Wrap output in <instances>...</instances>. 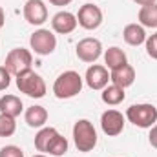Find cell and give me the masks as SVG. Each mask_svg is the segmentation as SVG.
<instances>
[{
  "instance_id": "obj_1",
  "label": "cell",
  "mask_w": 157,
  "mask_h": 157,
  "mask_svg": "<svg viewBox=\"0 0 157 157\" xmlns=\"http://www.w3.org/2000/svg\"><path fill=\"white\" fill-rule=\"evenodd\" d=\"M82 82L84 78L78 75L77 71L68 70L64 73H60L53 82V93L57 99H71L80 93L82 90Z\"/></svg>"
},
{
  "instance_id": "obj_2",
  "label": "cell",
  "mask_w": 157,
  "mask_h": 157,
  "mask_svg": "<svg viewBox=\"0 0 157 157\" xmlns=\"http://www.w3.org/2000/svg\"><path fill=\"white\" fill-rule=\"evenodd\" d=\"M73 143L78 152L86 154L91 152L97 146V130L91 121L88 119H78L73 126Z\"/></svg>"
},
{
  "instance_id": "obj_3",
  "label": "cell",
  "mask_w": 157,
  "mask_h": 157,
  "mask_svg": "<svg viewBox=\"0 0 157 157\" xmlns=\"http://www.w3.org/2000/svg\"><path fill=\"white\" fill-rule=\"evenodd\" d=\"M17 88L26 93L28 97H33V99H42L46 95V82L44 78L40 77L39 73H35L33 70H28V71H22L20 75H17Z\"/></svg>"
},
{
  "instance_id": "obj_4",
  "label": "cell",
  "mask_w": 157,
  "mask_h": 157,
  "mask_svg": "<svg viewBox=\"0 0 157 157\" xmlns=\"http://www.w3.org/2000/svg\"><path fill=\"white\" fill-rule=\"evenodd\" d=\"M126 119L137 128H152L157 122V108L154 104H132L126 110Z\"/></svg>"
},
{
  "instance_id": "obj_5",
  "label": "cell",
  "mask_w": 157,
  "mask_h": 157,
  "mask_svg": "<svg viewBox=\"0 0 157 157\" xmlns=\"http://www.w3.org/2000/svg\"><path fill=\"white\" fill-rule=\"evenodd\" d=\"M31 64H33V55L29 49L26 48H15L7 53L6 57V68L11 75H20L22 71H28L31 70Z\"/></svg>"
},
{
  "instance_id": "obj_6",
  "label": "cell",
  "mask_w": 157,
  "mask_h": 157,
  "mask_svg": "<svg viewBox=\"0 0 157 157\" xmlns=\"http://www.w3.org/2000/svg\"><path fill=\"white\" fill-rule=\"evenodd\" d=\"M29 46L31 49L40 55V57H46V55H51L57 48V37L53 35V31L49 29H37L31 37H29Z\"/></svg>"
},
{
  "instance_id": "obj_7",
  "label": "cell",
  "mask_w": 157,
  "mask_h": 157,
  "mask_svg": "<svg viewBox=\"0 0 157 157\" xmlns=\"http://www.w3.org/2000/svg\"><path fill=\"white\" fill-rule=\"evenodd\" d=\"M77 22L80 28L93 31L102 24V11L99 6H95L93 2H86L84 6H80L77 15Z\"/></svg>"
},
{
  "instance_id": "obj_8",
  "label": "cell",
  "mask_w": 157,
  "mask_h": 157,
  "mask_svg": "<svg viewBox=\"0 0 157 157\" xmlns=\"http://www.w3.org/2000/svg\"><path fill=\"white\" fill-rule=\"evenodd\" d=\"M75 53H77L78 60H82L86 64H93L102 55V44L99 39L86 37V39L78 40V44L75 46Z\"/></svg>"
},
{
  "instance_id": "obj_9",
  "label": "cell",
  "mask_w": 157,
  "mask_h": 157,
  "mask_svg": "<svg viewBox=\"0 0 157 157\" xmlns=\"http://www.w3.org/2000/svg\"><path fill=\"white\" fill-rule=\"evenodd\" d=\"M101 128L108 137H117L124 130V115L117 110H106L101 115Z\"/></svg>"
},
{
  "instance_id": "obj_10",
  "label": "cell",
  "mask_w": 157,
  "mask_h": 157,
  "mask_svg": "<svg viewBox=\"0 0 157 157\" xmlns=\"http://www.w3.org/2000/svg\"><path fill=\"white\" fill-rule=\"evenodd\" d=\"M24 18L31 26H42L48 20V6L42 0H28L24 4Z\"/></svg>"
},
{
  "instance_id": "obj_11",
  "label": "cell",
  "mask_w": 157,
  "mask_h": 157,
  "mask_svg": "<svg viewBox=\"0 0 157 157\" xmlns=\"http://www.w3.org/2000/svg\"><path fill=\"white\" fill-rule=\"evenodd\" d=\"M78 26L77 15L70 13V11H59L57 15H53L51 18V28L55 33L59 35H70L75 31V28Z\"/></svg>"
},
{
  "instance_id": "obj_12",
  "label": "cell",
  "mask_w": 157,
  "mask_h": 157,
  "mask_svg": "<svg viewBox=\"0 0 157 157\" xmlns=\"http://www.w3.org/2000/svg\"><path fill=\"white\" fill-rule=\"evenodd\" d=\"M86 84L91 88V90H104L110 82V73H108V68L106 66H101V64H93L86 70V75H84Z\"/></svg>"
},
{
  "instance_id": "obj_13",
  "label": "cell",
  "mask_w": 157,
  "mask_h": 157,
  "mask_svg": "<svg viewBox=\"0 0 157 157\" xmlns=\"http://www.w3.org/2000/svg\"><path fill=\"white\" fill-rule=\"evenodd\" d=\"M110 80H112V84H117L121 88H128L135 80V70L130 64H124V66H121L117 70L110 71Z\"/></svg>"
},
{
  "instance_id": "obj_14",
  "label": "cell",
  "mask_w": 157,
  "mask_h": 157,
  "mask_svg": "<svg viewBox=\"0 0 157 157\" xmlns=\"http://www.w3.org/2000/svg\"><path fill=\"white\" fill-rule=\"evenodd\" d=\"M122 39L130 46H141L146 42L148 37H146V31L141 24H128L122 31Z\"/></svg>"
},
{
  "instance_id": "obj_15",
  "label": "cell",
  "mask_w": 157,
  "mask_h": 157,
  "mask_svg": "<svg viewBox=\"0 0 157 157\" xmlns=\"http://www.w3.org/2000/svg\"><path fill=\"white\" fill-rule=\"evenodd\" d=\"M24 119L28 122L29 128H44V124L48 122V110L44 106H29L24 113Z\"/></svg>"
},
{
  "instance_id": "obj_16",
  "label": "cell",
  "mask_w": 157,
  "mask_h": 157,
  "mask_svg": "<svg viewBox=\"0 0 157 157\" xmlns=\"http://www.w3.org/2000/svg\"><path fill=\"white\" fill-rule=\"evenodd\" d=\"M22 110H24V104L17 95H4L0 99V113H6V115L17 119L22 113Z\"/></svg>"
},
{
  "instance_id": "obj_17",
  "label": "cell",
  "mask_w": 157,
  "mask_h": 157,
  "mask_svg": "<svg viewBox=\"0 0 157 157\" xmlns=\"http://www.w3.org/2000/svg\"><path fill=\"white\" fill-rule=\"evenodd\" d=\"M104 64H106V68L112 71V70H117L121 66H124V64H128V59H126V53L117 48V46H112V48H108L106 49V53H104Z\"/></svg>"
},
{
  "instance_id": "obj_18",
  "label": "cell",
  "mask_w": 157,
  "mask_h": 157,
  "mask_svg": "<svg viewBox=\"0 0 157 157\" xmlns=\"http://www.w3.org/2000/svg\"><path fill=\"white\" fill-rule=\"evenodd\" d=\"M101 99H102V102L108 104V106H117V104H121V102L126 99L124 88H121L117 84H108V86L102 90Z\"/></svg>"
},
{
  "instance_id": "obj_19",
  "label": "cell",
  "mask_w": 157,
  "mask_h": 157,
  "mask_svg": "<svg viewBox=\"0 0 157 157\" xmlns=\"http://www.w3.org/2000/svg\"><path fill=\"white\" fill-rule=\"evenodd\" d=\"M137 18L143 28H157V2L148 4V6H141Z\"/></svg>"
},
{
  "instance_id": "obj_20",
  "label": "cell",
  "mask_w": 157,
  "mask_h": 157,
  "mask_svg": "<svg viewBox=\"0 0 157 157\" xmlns=\"http://www.w3.org/2000/svg\"><path fill=\"white\" fill-rule=\"evenodd\" d=\"M66 152H68V141H66V137H62V135L57 132V133L51 137V141L48 143L44 154H49V155H53V157H62Z\"/></svg>"
},
{
  "instance_id": "obj_21",
  "label": "cell",
  "mask_w": 157,
  "mask_h": 157,
  "mask_svg": "<svg viewBox=\"0 0 157 157\" xmlns=\"http://www.w3.org/2000/svg\"><path fill=\"white\" fill-rule=\"evenodd\" d=\"M55 133H57V130L51 128V126L40 128L39 133L35 135V148H37L39 152H46V146H48V143L51 141V137H53Z\"/></svg>"
},
{
  "instance_id": "obj_22",
  "label": "cell",
  "mask_w": 157,
  "mask_h": 157,
  "mask_svg": "<svg viewBox=\"0 0 157 157\" xmlns=\"http://www.w3.org/2000/svg\"><path fill=\"white\" fill-rule=\"evenodd\" d=\"M17 132V121L11 115L0 113V137H11Z\"/></svg>"
},
{
  "instance_id": "obj_23",
  "label": "cell",
  "mask_w": 157,
  "mask_h": 157,
  "mask_svg": "<svg viewBox=\"0 0 157 157\" xmlns=\"http://www.w3.org/2000/svg\"><path fill=\"white\" fill-rule=\"evenodd\" d=\"M0 157H24V152L15 144H7L0 150Z\"/></svg>"
},
{
  "instance_id": "obj_24",
  "label": "cell",
  "mask_w": 157,
  "mask_h": 157,
  "mask_svg": "<svg viewBox=\"0 0 157 157\" xmlns=\"http://www.w3.org/2000/svg\"><path fill=\"white\" fill-rule=\"evenodd\" d=\"M144 44H146V53H148V57H152V59L157 60V35L148 37Z\"/></svg>"
},
{
  "instance_id": "obj_25",
  "label": "cell",
  "mask_w": 157,
  "mask_h": 157,
  "mask_svg": "<svg viewBox=\"0 0 157 157\" xmlns=\"http://www.w3.org/2000/svg\"><path fill=\"white\" fill-rule=\"evenodd\" d=\"M9 84H11V73L7 71L6 66H0V91L7 90Z\"/></svg>"
},
{
  "instance_id": "obj_26",
  "label": "cell",
  "mask_w": 157,
  "mask_h": 157,
  "mask_svg": "<svg viewBox=\"0 0 157 157\" xmlns=\"http://www.w3.org/2000/svg\"><path fill=\"white\" fill-rule=\"evenodd\" d=\"M148 141H150V144L154 146L157 150V124H154L152 128H150V133H148Z\"/></svg>"
},
{
  "instance_id": "obj_27",
  "label": "cell",
  "mask_w": 157,
  "mask_h": 157,
  "mask_svg": "<svg viewBox=\"0 0 157 157\" xmlns=\"http://www.w3.org/2000/svg\"><path fill=\"white\" fill-rule=\"evenodd\" d=\"M73 0H49V4H53V6H59V7H62V6H68V4H71Z\"/></svg>"
},
{
  "instance_id": "obj_28",
  "label": "cell",
  "mask_w": 157,
  "mask_h": 157,
  "mask_svg": "<svg viewBox=\"0 0 157 157\" xmlns=\"http://www.w3.org/2000/svg\"><path fill=\"white\" fill-rule=\"evenodd\" d=\"M135 4H139V6H148V4H155L157 0H133Z\"/></svg>"
},
{
  "instance_id": "obj_29",
  "label": "cell",
  "mask_w": 157,
  "mask_h": 157,
  "mask_svg": "<svg viewBox=\"0 0 157 157\" xmlns=\"http://www.w3.org/2000/svg\"><path fill=\"white\" fill-rule=\"evenodd\" d=\"M4 22H6V13H4V9H2V6H0V29H2Z\"/></svg>"
},
{
  "instance_id": "obj_30",
  "label": "cell",
  "mask_w": 157,
  "mask_h": 157,
  "mask_svg": "<svg viewBox=\"0 0 157 157\" xmlns=\"http://www.w3.org/2000/svg\"><path fill=\"white\" fill-rule=\"evenodd\" d=\"M33 157H48V155H44V154H37V155H33Z\"/></svg>"
},
{
  "instance_id": "obj_31",
  "label": "cell",
  "mask_w": 157,
  "mask_h": 157,
  "mask_svg": "<svg viewBox=\"0 0 157 157\" xmlns=\"http://www.w3.org/2000/svg\"><path fill=\"white\" fill-rule=\"evenodd\" d=\"M88 2H95V0H88Z\"/></svg>"
},
{
  "instance_id": "obj_32",
  "label": "cell",
  "mask_w": 157,
  "mask_h": 157,
  "mask_svg": "<svg viewBox=\"0 0 157 157\" xmlns=\"http://www.w3.org/2000/svg\"><path fill=\"white\" fill-rule=\"evenodd\" d=\"M155 35H157V33H155Z\"/></svg>"
}]
</instances>
